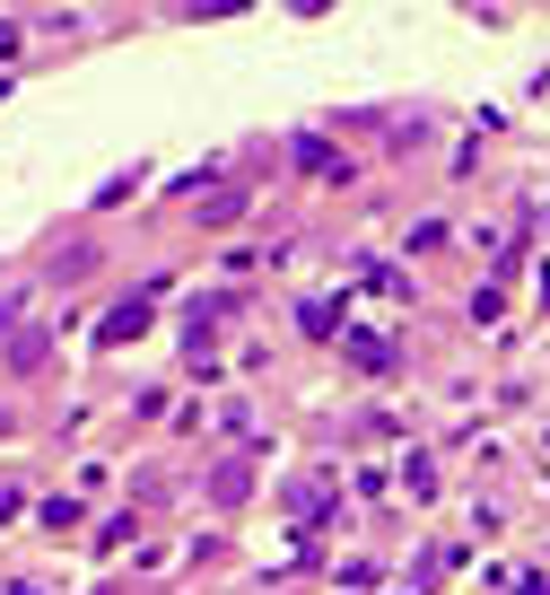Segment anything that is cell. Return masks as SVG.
Segmentation results:
<instances>
[{
  "label": "cell",
  "instance_id": "cell-1",
  "mask_svg": "<svg viewBox=\"0 0 550 595\" xmlns=\"http://www.w3.org/2000/svg\"><path fill=\"white\" fill-rule=\"evenodd\" d=\"M140 325H149V298H122V307H114L106 325H97V342H106V351H114V342H131Z\"/></svg>",
  "mask_w": 550,
  "mask_h": 595
},
{
  "label": "cell",
  "instance_id": "cell-2",
  "mask_svg": "<svg viewBox=\"0 0 550 595\" xmlns=\"http://www.w3.org/2000/svg\"><path fill=\"white\" fill-rule=\"evenodd\" d=\"M298 167H306V176H349V158H341V149H332V140H298Z\"/></svg>",
  "mask_w": 550,
  "mask_h": 595
},
{
  "label": "cell",
  "instance_id": "cell-3",
  "mask_svg": "<svg viewBox=\"0 0 550 595\" xmlns=\"http://www.w3.org/2000/svg\"><path fill=\"white\" fill-rule=\"evenodd\" d=\"M245 490H254V474H245V456H236V465H219V474H211V499H219V508H236V499H245Z\"/></svg>",
  "mask_w": 550,
  "mask_h": 595
},
{
  "label": "cell",
  "instance_id": "cell-4",
  "mask_svg": "<svg viewBox=\"0 0 550 595\" xmlns=\"http://www.w3.org/2000/svg\"><path fill=\"white\" fill-rule=\"evenodd\" d=\"M341 351L358 359V368H393V351H385V342H376V333H341Z\"/></svg>",
  "mask_w": 550,
  "mask_h": 595
},
{
  "label": "cell",
  "instance_id": "cell-5",
  "mask_svg": "<svg viewBox=\"0 0 550 595\" xmlns=\"http://www.w3.org/2000/svg\"><path fill=\"white\" fill-rule=\"evenodd\" d=\"M0 53H18V18H0Z\"/></svg>",
  "mask_w": 550,
  "mask_h": 595
}]
</instances>
